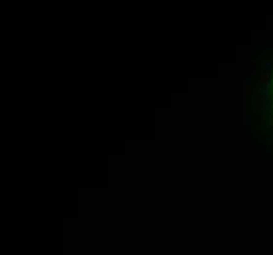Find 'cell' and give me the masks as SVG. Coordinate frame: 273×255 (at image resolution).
<instances>
[{
  "instance_id": "6da1fadb",
  "label": "cell",
  "mask_w": 273,
  "mask_h": 255,
  "mask_svg": "<svg viewBox=\"0 0 273 255\" xmlns=\"http://www.w3.org/2000/svg\"><path fill=\"white\" fill-rule=\"evenodd\" d=\"M269 92H271V86H265V89H261V90H260V102H257V106H260V110H261V112L267 110Z\"/></svg>"
},
{
  "instance_id": "7a4b0ae2",
  "label": "cell",
  "mask_w": 273,
  "mask_h": 255,
  "mask_svg": "<svg viewBox=\"0 0 273 255\" xmlns=\"http://www.w3.org/2000/svg\"><path fill=\"white\" fill-rule=\"evenodd\" d=\"M252 38H254V43H257V41H273V32L271 33H257L255 32Z\"/></svg>"
},
{
  "instance_id": "3957f363",
  "label": "cell",
  "mask_w": 273,
  "mask_h": 255,
  "mask_svg": "<svg viewBox=\"0 0 273 255\" xmlns=\"http://www.w3.org/2000/svg\"><path fill=\"white\" fill-rule=\"evenodd\" d=\"M252 155H254V157H263V155H269V151H265L261 145L254 143V145H252Z\"/></svg>"
},
{
  "instance_id": "277c9868",
  "label": "cell",
  "mask_w": 273,
  "mask_h": 255,
  "mask_svg": "<svg viewBox=\"0 0 273 255\" xmlns=\"http://www.w3.org/2000/svg\"><path fill=\"white\" fill-rule=\"evenodd\" d=\"M257 83H260V86L261 89H265V86H271L269 84V73H261V75H257Z\"/></svg>"
},
{
  "instance_id": "5b68a950",
  "label": "cell",
  "mask_w": 273,
  "mask_h": 255,
  "mask_svg": "<svg viewBox=\"0 0 273 255\" xmlns=\"http://www.w3.org/2000/svg\"><path fill=\"white\" fill-rule=\"evenodd\" d=\"M271 69H273V61L263 63V71H265V73H271Z\"/></svg>"
},
{
  "instance_id": "8992f818",
  "label": "cell",
  "mask_w": 273,
  "mask_h": 255,
  "mask_svg": "<svg viewBox=\"0 0 273 255\" xmlns=\"http://www.w3.org/2000/svg\"><path fill=\"white\" fill-rule=\"evenodd\" d=\"M249 69H252V75H255V69H257V63H255V61H252V63H249Z\"/></svg>"
},
{
  "instance_id": "52a82bcc",
  "label": "cell",
  "mask_w": 273,
  "mask_h": 255,
  "mask_svg": "<svg viewBox=\"0 0 273 255\" xmlns=\"http://www.w3.org/2000/svg\"><path fill=\"white\" fill-rule=\"evenodd\" d=\"M269 124H271V126H273V118H269Z\"/></svg>"
}]
</instances>
